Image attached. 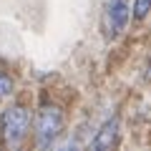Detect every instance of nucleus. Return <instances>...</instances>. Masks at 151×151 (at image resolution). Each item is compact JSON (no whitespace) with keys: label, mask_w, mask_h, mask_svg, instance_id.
Returning a JSON list of instances; mask_svg holds the SVG:
<instances>
[{"label":"nucleus","mask_w":151,"mask_h":151,"mask_svg":"<svg viewBox=\"0 0 151 151\" xmlns=\"http://www.w3.org/2000/svg\"><path fill=\"white\" fill-rule=\"evenodd\" d=\"M65 129V116L60 111V106L55 103H43L40 111H38V119H35V139L40 146H50L55 144L60 134Z\"/></svg>","instance_id":"obj_2"},{"label":"nucleus","mask_w":151,"mask_h":151,"mask_svg":"<svg viewBox=\"0 0 151 151\" xmlns=\"http://www.w3.org/2000/svg\"><path fill=\"white\" fill-rule=\"evenodd\" d=\"M129 18H131V3L129 0H103L101 28H103V35L108 40H116L126 30Z\"/></svg>","instance_id":"obj_3"},{"label":"nucleus","mask_w":151,"mask_h":151,"mask_svg":"<svg viewBox=\"0 0 151 151\" xmlns=\"http://www.w3.org/2000/svg\"><path fill=\"white\" fill-rule=\"evenodd\" d=\"M149 13H151V0H136L134 8H131V15H134L136 20H144Z\"/></svg>","instance_id":"obj_5"},{"label":"nucleus","mask_w":151,"mask_h":151,"mask_svg":"<svg viewBox=\"0 0 151 151\" xmlns=\"http://www.w3.org/2000/svg\"><path fill=\"white\" fill-rule=\"evenodd\" d=\"M146 81L151 83V60H149V65H146Z\"/></svg>","instance_id":"obj_7"},{"label":"nucleus","mask_w":151,"mask_h":151,"mask_svg":"<svg viewBox=\"0 0 151 151\" xmlns=\"http://www.w3.org/2000/svg\"><path fill=\"white\" fill-rule=\"evenodd\" d=\"M119 136H121V124H119V119L113 116V119H108L106 124L96 131V136H93V141H91V149L93 151L116 149V146H119Z\"/></svg>","instance_id":"obj_4"},{"label":"nucleus","mask_w":151,"mask_h":151,"mask_svg":"<svg viewBox=\"0 0 151 151\" xmlns=\"http://www.w3.org/2000/svg\"><path fill=\"white\" fill-rule=\"evenodd\" d=\"M30 129V111L23 103L5 108L0 116V144L5 149H18Z\"/></svg>","instance_id":"obj_1"},{"label":"nucleus","mask_w":151,"mask_h":151,"mask_svg":"<svg viewBox=\"0 0 151 151\" xmlns=\"http://www.w3.org/2000/svg\"><path fill=\"white\" fill-rule=\"evenodd\" d=\"M10 91H13V81L5 73H0V96H8Z\"/></svg>","instance_id":"obj_6"}]
</instances>
